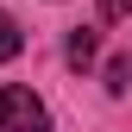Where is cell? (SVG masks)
<instances>
[{
    "label": "cell",
    "mask_w": 132,
    "mask_h": 132,
    "mask_svg": "<svg viewBox=\"0 0 132 132\" xmlns=\"http://www.w3.org/2000/svg\"><path fill=\"white\" fill-rule=\"evenodd\" d=\"M0 132H51V107L31 88L6 82V88H0Z\"/></svg>",
    "instance_id": "1"
},
{
    "label": "cell",
    "mask_w": 132,
    "mask_h": 132,
    "mask_svg": "<svg viewBox=\"0 0 132 132\" xmlns=\"http://www.w3.org/2000/svg\"><path fill=\"white\" fill-rule=\"evenodd\" d=\"M63 57H69V69H94V57H101V31L76 25V31H69V44H63Z\"/></svg>",
    "instance_id": "2"
},
{
    "label": "cell",
    "mask_w": 132,
    "mask_h": 132,
    "mask_svg": "<svg viewBox=\"0 0 132 132\" xmlns=\"http://www.w3.org/2000/svg\"><path fill=\"white\" fill-rule=\"evenodd\" d=\"M19 51H25V31H19V19H13L6 6H0V63H13Z\"/></svg>",
    "instance_id": "3"
},
{
    "label": "cell",
    "mask_w": 132,
    "mask_h": 132,
    "mask_svg": "<svg viewBox=\"0 0 132 132\" xmlns=\"http://www.w3.org/2000/svg\"><path fill=\"white\" fill-rule=\"evenodd\" d=\"M107 88H113V94L132 88V57H113V63H107Z\"/></svg>",
    "instance_id": "4"
},
{
    "label": "cell",
    "mask_w": 132,
    "mask_h": 132,
    "mask_svg": "<svg viewBox=\"0 0 132 132\" xmlns=\"http://www.w3.org/2000/svg\"><path fill=\"white\" fill-rule=\"evenodd\" d=\"M126 13H132V0H101V19H107V25H120Z\"/></svg>",
    "instance_id": "5"
}]
</instances>
